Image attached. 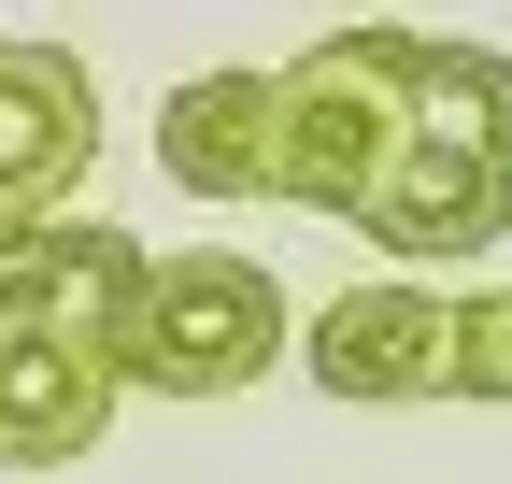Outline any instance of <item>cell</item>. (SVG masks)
<instances>
[{
    "instance_id": "6da1fadb",
    "label": "cell",
    "mask_w": 512,
    "mask_h": 484,
    "mask_svg": "<svg viewBox=\"0 0 512 484\" xmlns=\"http://www.w3.org/2000/svg\"><path fill=\"white\" fill-rule=\"evenodd\" d=\"M498 228H512V57L427 29L413 143H399V186H384L370 242H384L399 271H441V257H484Z\"/></svg>"
},
{
    "instance_id": "7a4b0ae2",
    "label": "cell",
    "mask_w": 512,
    "mask_h": 484,
    "mask_svg": "<svg viewBox=\"0 0 512 484\" xmlns=\"http://www.w3.org/2000/svg\"><path fill=\"white\" fill-rule=\"evenodd\" d=\"M413 72H427V29H328L285 57V200L370 228L384 186H399V143H413Z\"/></svg>"
},
{
    "instance_id": "3957f363",
    "label": "cell",
    "mask_w": 512,
    "mask_h": 484,
    "mask_svg": "<svg viewBox=\"0 0 512 484\" xmlns=\"http://www.w3.org/2000/svg\"><path fill=\"white\" fill-rule=\"evenodd\" d=\"M285 356H299V328H285L271 257L185 242V257H157L143 314H128V342H114V385H143V399H242L256 371H285Z\"/></svg>"
},
{
    "instance_id": "277c9868",
    "label": "cell",
    "mask_w": 512,
    "mask_h": 484,
    "mask_svg": "<svg viewBox=\"0 0 512 484\" xmlns=\"http://www.w3.org/2000/svg\"><path fill=\"white\" fill-rule=\"evenodd\" d=\"M299 371L328 385L342 413H399V399H456V299L384 271V285H342L328 314L299 328Z\"/></svg>"
},
{
    "instance_id": "5b68a950",
    "label": "cell",
    "mask_w": 512,
    "mask_h": 484,
    "mask_svg": "<svg viewBox=\"0 0 512 484\" xmlns=\"http://www.w3.org/2000/svg\"><path fill=\"white\" fill-rule=\"evenodd\" d=\"M143 285H157V257H143L128 228H100V214H43V228H15V257H0V328H43V342L114 356L128 314H143Z\"/></svg>"
},
{
    "instance_id": "8992f818",
    "label": "cell",
    "mask_w": 512,
    "mask_h": 484,
    "mask_svg": "<svg viewBox=\"0 0 512 484\" xmlns=\"http://www.w3.org/2000/svg\"><path fill=\"white\" fill-rule=\"evenodd\" d=\"M86 157H100L86 57H72V43H0V242L43 228V214H72Z\"/></svg>"
},
{
    "instance_id": "52a82bcc",
    "label": "cell",
    "mask_w": 512,
    "mask_h": 484,
    "mask_svg": "<svg viewBox=\"0 0 512 484\" xmlns=\"http://www.w3.org/2000/svg\"><path fill=\"white\" fill-rule=\"evenodd\" d=\"M157 171L185 200H285V86L271 72H185L157 100Z\"/></svg>"
},
{
    "instance_id": "ba28073f",
    "label": "cell",
    "mask_w": 512,
    "mask_h": 484,
    "mask_svg": "<svg viewBox=\"0 0 512 484\" xmlns=\"http://www.w3.org/2000/svg\"><path fill=\"white\" fill-rule=\"evenodd\" d=\"M114 399H128L114 356L43 342V328H0V470H72V456H100Z\"/></svg>"
},
{
    "instance_id": "9c48e42d",
    "label": "cell",
    "mask_w": 512,
    "mask_h": 484,
    "mask_svg": "<svg viewBox=\"0 0 512 484\" xmlns=\"http://www.w3.org/2000/svg\"><path fill=\"white\" fill-rule=\"evenodd\" d=\"M456 399L470 413H512V285H470L456 299Z\"/></svg>"
}]
</instances>
